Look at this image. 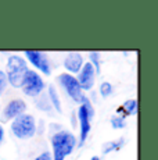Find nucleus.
<instances>
[{
	"mask_svg": "<svg viewBox=\"0 0 158 160\" xmlns=\"http://www.w3.org/2000/svg\"><path fill=\"white\" fill-rule=\"evenodd\" d=\"M53 158L51 160H64L65 156L71 155L77 146V138L69 131H58L51 137Z\"/></svg>",
	"mask_w": 158,
	"mask_h": 160,
	"instance_id": "nucleus-1",
	"label": "nucleus"
},
{
	"mask_svg": "<svg viewBox=\"0 0 158 160\" xmlns=\"http://www.w3.org/2000/svg\"><path fill=\"white\" fill-rule=\"evenodd\" d=\"M28 71V66L26 61L22 57L13 54L8 57L7 60V82H10L14 88H22L24 75Z\"/></svg>",
	"mask_w": 158,
	"mask_h": 160,
	"instance_id": "nucleus-2",
	"label": "nucleus"
},
{
	"mask_svg": "<svg viewBox=\"0 0 158 160\" xmlns=\"http://www.w3.org/2000/svg\"><path fill=\"white\" fill-rule=\"evenodd\" d=\"M11 131L20 139H28L32 138L36 132V121L31 114H21L14 118L11 124Z\"/></svg>",
	"mask_w": 158,
	"mask_h": 160,
	"instance_id": "nucleus-3",
	"label": "nucleus"
},
{
	"mask_svg": "<svg viewBox=\"0 0 158 160\" xmlns=\"http://www.w3.org/2000/svg\"><path fill=\"white\" fill-rule=\"evenodd\" d=\"M95 116V109H93L92 103L87 98H85V100L82 102L81 107L78 109V118H79V124H81V137H79V146H82L86 141L87 135L90 132V120Z\"/></svg>",
	"mask_w": 158,
	"mask_h": 160,
	"instance_id": "nucleus-4",
	"label": "nucleus"
},
{
	"mask_svg": "<svg viewBox=\"0 0 158 160\" xmlns=\"http://www.w3.org/2000/svg\"><path fill=\"white\" fill-rule=\"evenodd\" d=\"M43 88H44V82L42 79V77L36 71L28 70L25 72V75H24V82H22L24 93L31 98H36L38 95L42 93Z\"/></svg>",
	"mask_w": 158,
	"mask_h": 160,
	"instance_id": "nucleus-5",
	"label": "nucleus"
},
{
	"mask_svg": "<svg viewBox=\"0 0 158 160\" xmlns=\"http://www.w3.org/2000/svg\"><path fill=\"white\" fill-rule=\"evenodd\" d=\"M58 81H60V84L63 85V88L65 89V92L69 95V98H71L74 102L82 104V102L85 100L86 96L83 95V91L79 87L77 78L72 77L71 74H60Z\"/></svg>",
	"mask_w": 158,
	"mask_h": 160,
	"instance_id": "nucleus-6",
	"label": "nucleus"
},
{
	"mask_svg": "<svg viewBox=\"0 0 158 160\" xmlns=\"http://www.w3.org/2000/svg\"><path fill=\"white\" fill-rule=\"evenodd\" d=\"M95 77H96V71L92 64L90 63L83 64V67L81 68L79 75L77 78L82 91H90L93 88V85H95Z\"/></svg>",
	"mask_w": 158,
	"mask_h": 160,
	"instance_id": "nucleus-7",
	"label": "nucleus"
},
{
	"mask_svg": "<svg viewBox=\"0 0 158 160\" xmlns=\"http://www.w3.org/2000/svg\"><path fill=\"white\" fill-rule=\"evenodd\" d=\"M25 57L36 67L38 70H40L43 74L50 75V63L49 58L44 53L42 52H36V50H25Z\"/></svg>",
	"mask_w": 158,
	"mask_h": 160,
	"instance_id": "nucleus-8",
	"label": "nucleus"
},
{
	"mask_svg": "<svg viewBox=\"0 0 158 160\" xmlns=\"http://www.w3.org/2000/svg\"><path fill=\"white\" fill-rule=\"evenodd\" d=\"M26 110V103L21 99H16L8 102V104L4 107L2 113V121H7V120L16 118V117L24 114Z\"/></svg>",
	"mask_w": 158,
	"mask_h": 160,
	"instance_id": "nucleus-9",
	"label": "nucleus"
},
{
	"mask_svg": "<svg viewBox=\"0 0 158 160\" xmlns=\"http://www.w3.org/2000/svg\"><path fill=\"white\" fill-rule=\"evenodd\" d=\"M82 64H83V57H82L81 53H75V52L67 54L65 60H64V67H65V70L72 74L81 71Z\"/></svg>",
	"mask_w": 158,
	"mask_h": 160,
	"instance_id": "nucleus-10",
	"label": "nucleus"
},
{
	"mask_svg": "<svg viewBox=\"0 0 158 160\" xmlns=\"http://www.w3.org/2000/svg\"><path fill=\"white\" fill-rule=\"evenodd\" d=\"M121 107H122L123 114L125 116H135L136 113H137V100L136 99L126 100Z\"/></svg>",
	"mask_w": 158,
	"mask_h": 160,
	"instance_id": "nucleus-11",
	"label": "nucleus"
},
{
	"mask_svg": "<svg viewBox=\"0 0 158 160\" xmlns=\"http://www.w3.org/2000/svg\"><path fill=\"white\" fill-rule=\"evenodd\" d=\"M49 100H50L51 104L56 107L57 112H58V113H63L61 103H60V98H58V95H57L56 88H54L53 85H50V87H49Z\"/></svg>",
	"mask_w": 158,
	"mask_h": 160,
	"instance_id": "nucleus-12",
	"label": "nucleus"
},
{
	"mask_svg": "<svg viewBox=\"0 0 158 160\" xmlns=\"http://www.w3.org/2000/svg\"><path fill=\"white\" fill-rule=\"evenodd\" d=\"M123 143H125V139L123 138H121V139H118V141H111V142H107V143H104L103 145V155H107V153H110L112 152V150H117V149H121V148L123 146Z\"/></svg>",
	"mask_w": 158,
	"mask_h": 160,
	"instance_id": "nucleus-13",
	"label": "nucleus"
},
{
	"mask_svg": "<svg viewBox=\"0 0 158 160\" xmlns=\"http://www.w3.org/2000/svg\"><path fill=\"white\" fill-rule=\"evenodd\" d=\"M89 58H90V64L93 66V68H95L96 74L100 72V53L99 52H90L89 53Z\"/></svg>",
	"mask_w": 158,
	"mask_h": 160,
	"instance_id": "nucleus-14",
	"label": "nucleus"
},
{
	"mask_svg": "<svg viewBox=\"0 0 158 160\" xmlns=\"http://www.w3.org/2000/svg\"><path fill=\"white\" fill-rule=\"evenodd\" d=\"M111 125H112V128H115V130H122V128H125V125H126L125 117L112 116L111 117Z\"/></svg>",
	"mask_w": 158,
	"mask_h": 160,
	"instance_id": "nucleus-15",
	"label": "nucleus"
},
{
	"mask_svg": "<svg viewBox=\"0 0 158 160\" xmlns=\"http://www.w3.org/2000/svg\"><path fill=\"white\" fill-rule=\"evenodd\" d=\"M49 102H50V100H49V98L46 96V95H42L40 99L36 100V106H38L39 109L44 110V112H50L51 106H50V103H49Z\"/></svg>",
	"mask_w": 158,
	"mask_h": 160,
	"instance_id": "nucleus-16",
	"label": "nucleus"
},
{
	"mask_svg": "<svg viewBox=\"0 0 158 160\" xmlns=\"http://www.w3.org/2000/svg\"><path fill=\"white\" fill-rule=\"evenodd\" d=\"M112 85L110 84V82H103L101 85H100V95H101L103 98H107L110 96V95L112 93Z\"/></svg>",
	"mask_w": 158,
	"mask_h": 160,
	"instance_id": "nucleus-17",
	"label": "nucleus"
},
{
	"mask_svg": "<svg viewBox=\"0 0 158 160\" xmlns=\"http://www.w3.org/2000/svg\"><path fill=\"white\" fill-rule=\"evenodd\" d=\"M6 87H7V77H6V72L0 71V95L4 92Z\"/></svg>",
	"mask_w": 158,
	"mask_h": 160,
	"instance_id": "nucleus-18",
	"label": "nucleus"
},
{
	"mask_svg": "<svg viewBox=\"0 0 158 160\" xmlns=\"http://www.w3.org/2000/svg\"><path fill=\"white\" fill-rule=\"evenodd\" d=\"M35 160H51V156H50V153L49 152H43L42 155H39Z\"/></svg>",
	"mask_w": 158,
	"mask_h": 160,
	"instance_id": "nucleus-19",
	"label": "nucleus"
},
{
	"mask_svg": "<svg viewBox=\"0 0 158 160\" xmlns=\"http://www.w3.org/2000/svg\"><path fill=\"white\" fill-rule=\"evenodd\" d=\"M3 137H4V128L0 125V143H2V141H3Z\"/></svg>",
	"mask_w": 158,
	"mask_h": 160,
	"instance_id": "nucleus-20",
	"label": "nucleus"
},
{
	"mask_svg": "<svg viewBox=\"0 0 158 160\" xmlns=\"http://www.w3.org/2000/svg\"><path fill=\"white\" fill-rule=\"evenodd\" d=\"M90 160H100V158H99V156H93V158L90 159Z\"/></svg>",
	"mask_w": 158,
	"mask_h": 160,
	"instance_id": "nucleus-21",
	"label": "nucleus"
}]
</instances>
